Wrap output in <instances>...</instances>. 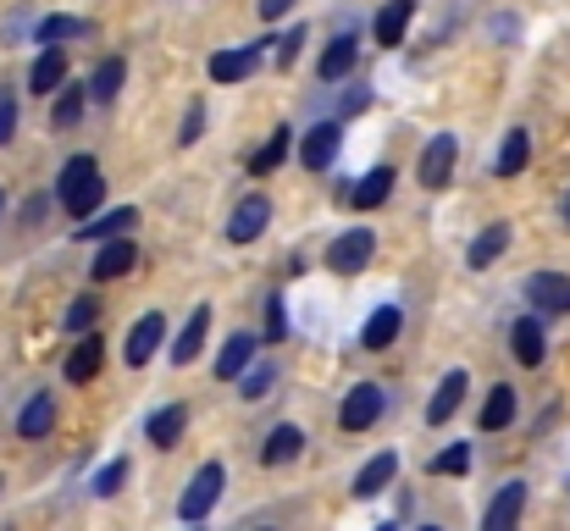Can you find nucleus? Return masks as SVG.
Here are the masks:
<instances>
[{"label": "nucleus", "mask_w": 570, "mask_h": 531, "mask_svg": "<svg viewBox=\"0 0 570 531\" xmlns=\"http://www.w3.org/2000/svg\"><path fill=\"white\" fill-rule=\"evenodd\" d=\"M56 188H61V205H67V216H95L100 210V194H106V177H100V161L95 156H72L61 177H56Z\"/></svg>", "instance_id": "obj_1"}, {"label": "nucleus", "mask_w": 570, "mask_h": 531, "mask_svg": "<svg viewBox=\"0 0 570 531\" xmlns=\"http://www.w3.org/2000/svg\"><path fill=\"white\" fill-rule=\"evenodd\" d=\"M377 255V233L372 227H350V233H338L333 238V249H327V266L338 272V277H355V272H366V260Z\"/></svg>", "instance_id": "obj_2"}, {"label": "nucleus", "mask_w": 570, "mask_h": 531, "mask_svg": "<svg viewBox=\"0 0 570 531\" xmlns=\"http://www.w3.org/2000/svg\"><path fill=\"white\" fill-rule=\"evenodd\" d=\"M222 482H227V471L210 460V465H199L194 471V482H189V493L178 499V515L184 521H205L210 510H216V499H222Z\"/></svg>", "instance_id": "obj_3"}, {"label": "nucleus", "mask_w": 570, "mask_h": 531, "mask_svg": "<svg viewBox=\"0 0 570 531\" xmlns=\"http://www.w3.org/2000/svg\"><path fill=\"white\" fill-rule=\"evenodd\" d=\"M382 387L377 382H361V387H350V399H344V410H338V426L344 432H366V426H377L382 421Z\"/></svg>", "instance_id": "obj_4"}, {"label": "nucleus", "mask_w": 570, "mask_h": 531, "mask_svg": "<svg viewBox=\"0 0 570 531\" xmlns=\"http://www.w3.org/2000/svg\"><path fill=\"white\" fill-rule=\"evenodd\" d=\"M527 299L543 316H570V277L566 272H532L527 277Z\"/></svg>", "instance_id": "obj_5"}, {"label": "nucleus", "mask_w": 570, "mask_h": 531, "mask_svg": "<svg viewBox=\"0 0 570 531\" xmlns=\"http://www.w3.org/2000/svg\"><path fill=\"white\" fill-rule=\"evenodd\" d=\"M266 222H272V199H266V194H249V199H238V210H233V222H227V238H233V244H255V238L266 233Z\"/></svg>", "instance_id": "obj_6"}, {"label": "nucleus", "mask_w": 570, "mask_h": 531, "mask_svg": "<svg viewBox=\"0 0 570 531\" xmlns=\"http://www.w3.org/2000/svg\"><path fill=\"white\" fill-rule=\"evenodd\" d=\"M454 161H460V139H454V134H438V139L426 145V156H421V183H426V188H449Z\"/></svg>", "instance_id": "obj_7"}, {"label": "nucleus", "mask_w": 570, "mask_h": 531, "mask_svg": "<svg viewBox=\"0 0 570 531\" xmlns=\"http://www.w3.org/2000/svg\"><path fill=\"white\" fill-rule=\"evenodd\" d=\"M521 515H527V482H504V488H499V499L488 504L482 527L488 531H510Z\"/></svg>", "instance_id": "obj_8"}, {"label": "nucleus", "mask_w": 570, "mask_h": 531, "mask_svg": "<svg viewBox=\"0 0 570 531\" xmlns=\"http://www.w3.org/2000/svg\"><path fill=\"white\" fill-rule=\"evenodd\" d=\"M261 45H266V39H261ZM261 45L216 50V56H210V78H216V83H238V78H249V72L261 67Z\"/></svg>", "instance_id": "obj_9"}, {"label": "nucleus", "mask_w": 570, "mask_h": 531, "mask_svg": "<svg viewBox=\"0 0 570 531\" xmlns=\"http://www.w3.org/2000/svg\"><path fill=\"white\" fill-rule=\"evenodd\" d=\"M338 145H344V128H338V122H322V128H311V134H305V145H299V161H305L311 173H322V167H333Z\"/></svg>", "instance_id": "obj_10"}, {"label": "nucleus", "mask_w": 570, "mask_h": 531, "mask_svg": "<svg viewBox=\"0 0 570 531\" xmlns=\"http://www.w3.org/2000/svg\"><path fill=\"white\" fill-rule=\"evenodd\" d=\"M100 365H106V344H100V333L89 327V333L78 338V350L67 354V382H78V387H83V382H95V376H100Z\"/></svg>", "instance_id": "obj_11"}, {"label": "nucleus", "mask_w": 570, "mask_h": 531, "mask_svg": "<svg viewBox=\"0 0 570 531\" xmlns=\"http://www.w3.org/2000/svg\"><path fill=\"white\" fill-rule=\"evenodd\" d=\"M355 61H361V39H355V33H338V39L322 50V83L350 78V72H355Z\"/></svg>", "instance_id": "obj_12"}, {"label": "nucleus", "mask_w": 570, "mask_h": 531, "mask_svg": "<svg viewBox=\"0 0 570 531\" xmlns=\"http://www.w3.org/2000/svg\"><path fill=\"white\" fill-rule=\"evenodd\" d=\"M134 266H139V249H134V238H117V244H106V249L95 255L89 277H95V283H111V277H122V272H134Z\"/></svg>", "instance_id": "obj_13"}, {"label": "nucleus", "mask_w": 570, "mask_h": 531, "mask_svg": "<svg viewBox=\"0 0 570 531\" xmlns=\"http://www.w3.org/2000/svg\"><path fill=\"white\" fill-rule=\"evenodd\" d=\"M161 338H167V316L161 311H150L145 322H134V333H128V365H145L150 354L161 350Z\"/></svg>", "instance_id": "obj_14"}, {"label": "nucleus", "mask_w": 570, "mask_h": 531, "mask_svg": "<svg viewBox=\"0 0 570 531\" xmlns=\"http://www.w3.org/2000/svg\"><path fill=\"white\" fill-rule=\"evenodd\" d=\"M465 387H471V376L465 371H449L443 382H438V393H432V404H426V421L432 426H443L454 410H460V399H465Z\"/></svg>", "instance_id": "obj_15"}, {"label": "nucleus", "mask_w": 570, "mask_h": 531, "mask_svg": "<svg viewBox=\"0 0 570 531\" xmlns=\"http://www.w3.org/2000/svg\"><path fill=\"white\" fill-rule=\"evenodd\" d=\"M184 426H189V404H167V410H156V415L145 421V437H150L156 449H173V443L184 437Z\"/></svg>", "instance_id": "obj_16"}, {"label": "nucleus", "mask_w": 570, "mask_h": 531, "mask_svg": "<svg viewBox=\"0 0 570 531\" xmlns=\"http://www.w3.org/2000/svg\"><path fill=\"white\" fill-rule=\"evenodd\" d=\"M510 350H515L521 365H543V354H549L543 322H538V316H521V322H515V333H510Z\"/></svg>", "instance_id": "obj_17"}, {"label": "nucleus", "mask_w": 570, "mask_h": 531, "mask_svg": "<svg viewBox=\"0 0 570 531\" xmlns=\"http://www.w3.org/2000/svg\"><path fill=\"white\" fill-rule=\"evenodd\" d=\"M399 327H404V311H399V305H377V311L366 316V327H361V344H366V350H387V344L399 338Z\"/></svg>", "instance_id": "obj_18"}, {"label": "nucleus", "mask_w": 570, "mask_h": 531, "mask_svg": "<svg viewBox=\"0 0 570 531\" xmlns=\"http://www.w3.org/2000/svg\"><path fill=\"white\" fill-rule=\"evenodd\" d=\"M288 150H294V134L277 122V128H272V139H266V145L249 156V177H272L283 161H288Z\"/></svg>", "instance_id": "obj_19"}, {"label": "nucleus", "mask_w": 570, "mask_h": 531, "mask_svg": "<svg viewBox=\"0 0 570 531\" xmlns=\"http://www.w3.org/2000/svg\"><path fill=\"white\" fill-rule=\"evenodd\" d=\"M28 83H33V95H56V89L67 83V56H61V45H45V56L33 61Z\"/></svg>", "instance_id": "obj_20"}, {"label": "nucleus", "mask_w": 570, "mask_h": 531, "mask_svg": "<svg viewBox=\"0 0 570 531\" xmlns=\"http://www.w3.org/2000/svg\"><path fill=\"white\" fill-rule=\"evenodd\" d=\"M249 360H255V338H249V333H233V338L222 344V354H216V376L233 382V376L249 371Z\"/></svg>", "instance_id": "obj_21"}, {"label": "nucleus", "mask_w": 570, "mask_h": 531, "mask_svg": "<svg viewBox=\"0 0 570 531\" xmlns=\"http://www.w3.org/2000/svg\"><path fill=\"white\" fill-rule=\"evenodd\" d=\"M56 426V399L50 393H33L28 404H22V415H17V432L22 437H45Z\"/></svg>", "instance_id": "obj_22"}, {"label": "nucleus", "mask_w": 570, "mask_h": 531, "mask_svg": "<svg viewBox=\"0 0 570 531\" xmlns=\"http://www.w3.org/2000/svg\"><path fill=\"white\" fill-rule=\"evenodd\" d=\"M299 449H305V432H299V426H272L261 460H266V465H288V460H299Z\"/></svg>", "instance_id": "obj_23"}, {"label": "nucleus", "mask_w": 570, "mask_h": 531, "mask_svg": "<svg viewBox=\"0 0 570 531\" xmlns=\"http://www.w3.org/2000/svg\"><path fill=\"white\" fill-rule=\"evenodd\" d=\"M134 222H139V210H134V205H122V210H106L100 222H83V227H78V238H83V244H95V238H122Z\"/></svg>", "instance_id": "obj_24"}, {"label": "nucleus", "mask_w": 570, "mask_h": 531, "mask_svg": "<svg viewBox=\"0 0 570 531\" xmlns=\"http://www.w3.org/2000/svg\"><path fill=\"white\" fill-rule=\"evenodd\" d=\"M393 476H399V454H377V460H372V465L355 476V499H377Z\"/></svg>", "instance_id": "obj_25"}, {"label": "nucleus", "mask_w": 570, "mask_h": 531, "mask_svg": "<svg viewBox=\"0 0 570 531\" xmlns=\"http://www.w3.org/2000/svg\"><path fill=\"white\" fill-rule=\"evenodd\" d=\"M527 156H532V139H527V128H515V134H504V145H499V156H493V173L515 177L527 167Z\"/></svg>", "instance_id": "obj_26"}, {"label": "nucleus", "mask_w": 570, "mask_h": 531, "mask_svg": "<svg viewBox=\"0 0 570 531\" xmlns=\"http://www.w3.org/2000/svg\"><path fill=\"white\" fill-rule=\"evenodd\" d=\"M205 327H210V305H194L189 327H184V333H178V344H173V360H178V365H189L194 354H199V344H205Z\"/></svg>", "instance_id": "obj_27"}, {"label": "nucleus", "mask_w": 570, "mask_h": 531, "mask_svg": "<svg viewBox=\"0 0 570 531\" xmlns=\"http://www.w3.org/2000/svg\"><path fill=\"white\" fill-rule=\"evenodd\" d=\"M122 78H128V61H122V56H106V61L95 67V78H89V95H95V100L106 106V100H117Z\"/></svg>", "instance_id": "obj_28"}, {"label": "nucleus", "mask_w": 570, "mask_h": 531, "mask_svg": "<svg viewBox=\"0 0 570 531\" xmlns=\"http://www.w3.org/2000/svg\"><path fill=\"white\" fill-rule=\"evenodd\" d=\"M510 421H515V387L499 382V387L488 393V404H482V432H504Z\"/></svg>", "instance_id": "obj_29"}, {"label": "nucleus", "mask_w": 570, "mask_h": 531, "mask_svg": "<svg viewBox=\"0 0 570 531\" xmlns=\"http://www.w3.org/2000/svg\"><path fill=\"white\" fill-rule=\"evenodd\" d=\"M410 11H415V0H387V6H382L377 11V45H399V39H404Z\"/></svg>", "instance_id": "obj_30"}, {"label": "nucleus", "mask_w": 570, "mask_h": 531, "mask_svg": "<svg viewBox=\"0 0 570 531\" xmlns=\"http://www.w3.org/2000/svg\"><path fill=\"white\" fill-rule=\"evenodd\" d=\"M387 194H393V167H372L355 183V210H377Z\"/></svg>", "instance_id": "obj_31"}, {"label": "nucleus", "mask_w": 570, "mask_h": 531, "mask_svg": "<svg viewBox=\"0 0 570 531\" xmlns=\"http://www.w3.org/2000/svg\"><path fill=\"white\" fill-rule=\"evenodd\" d=\"M504 249H510V222H493V227H488V233L471 244V266L482 272V266H493Z\"/></svg>", "instance_id": "obj_32"}, {"label": "nucleus", "mask_w": 570, "mask_h": 531, "mask_svg": "<svg viewBox=\"0 0 570 531\" xmlns=\"http://www.w3.org/2000/svg\"><path fill=\"white\" fill-rule=\"evenodd\" d=\"M78 33H89V22L83 17H67V11H56V17L39 22V45H61V39H78Z\"/></svg>", "instance_id": "obj_33"}, {"label": "nucleus", "mask_w": 570, "mask_h": 531, "mask_svg": "<svg viewBox=\"0 0 570 531\" xmlns=\"http://www.w3.org/2000/svg\"><path fill=\"white\" fill-rule=\"evenodd\" d=\"M83 95H89V89H67V83L56 89V111H50L56 128H72V122L83 117Z\"/></svg>", "instance_id": "obj_34"}, {"label": "nucleus", "mask_w": 570, "mask_h": 531, "mask_svg": "<svg viewBox=\"0 0 570 531\" xmlns=\"http://www.w3.org/2000/svg\"><path fill=\"white\" fill-rule=\"evenodd\" d=\"M432 476H465L471 471V449L465 443H454V449H443V454H432V465H426Z\"/></svg>", "instance_id": "obj_35"}, {"label": "nucleus", "mask_w": 570, "mask_h": 531, "mask_svg": "<svg viewBox=\"0 0 570 531\" xmlns=\"http://www.w3.org/2000/svg\"><path fill=\"white\" fill-rule=\"evenodd\" d=\"M277 382V365L272 360H261V365H249L244 371V404H255V399H266V387Z\"/></svg>", "instance_id": "obj_36"}, {"label": "nucleus", "mask_w": 570, "mask_h": 531, "mask_svg": "<svg viewBox=\"0 0 570 531\" xmlns=\"http://www.w3.org/2000/svg\"><path fill=\"white\" fill-rule=\"evenodd\" d=\"M95 322H100V299H95V294H83V299L67 305V327H72V333H89Z\"/></svg>", "instance_id": "obj_37"}, {"label": "nucleus", "mask_w": 570, "mask_h": 531, "mask_svg": "<svg viewBox=\"0 0 570 531\" xmlns=\"http://www.w3.org/2000/svg\"><path fill=\"white\" fill-rule=\"evenodd\" d=\"M122 482H128V460H111L106 471H95V488H89V493H100V499H111V493H117Z\"/></svg>", "instance_id": "obj_38"}, {"label": "nucleus", "mask_w": 570, "mask_h": 531, "mask_svg": "<svg viewBox=\"0 0 570 531\" xmlns=\"http://www.w3.org/2000/svg\"><path fill=\"white\" fill-rule=\"evenodd\" d=\"M266 338H272V344L288 338V305H283V299H266Z\"/></svg>", "instance_id": "obj_39"}, {"label": "nucleus", "mask_w": 570, "mask_h": 531, "mask_svg": "<svg viewBox=\"0 0 570 531\" xmlns=\"http://www.w3.org/2000/svg\"><path fill=\"white\" fill-rule=\"evenodd\" d=\"M11 134H17V100L0 89V145H11Z\"/></svg>", "instance_id": "obj_40"}, {"label": "nucleus", "mask_w": 570, "mask_h": 531, "mask_svg": "<svg viewBox=\"0 0 570 531\" xmlns=\"http://www.w3.org/2000/svg\"><path fill=\"white\" fill-rule=\"evenodd\" d=\"M199 128H205V106L194 100L189 117H184V134H178V145H194V139H199Z\"/></svg>", "instance_id": "obj_41"}, {"label": "nucleus", "mask_w": 570, "mask_h": 531, "mask_svg": "<svg viewBox=\"0 0 570 531\" xmlns=\"http://www.w3.org/2000/svg\"><path fill=\"white\" fill-rule=\"evenodd\" d=\"M299 45H305V28H294V33H283V39H277V67H288Z\"/></svg>", "instance_id": "obj_42"}, {"label": "nucleus", "mask_w": 570, "mask_h": 531, "mask_svg": "<svg viewBox=\"0 0 570 531\" xmlns=\"http://www.w3.org/2000/svg\"><path fill=\"white\" fill-rule=\"evenodd\" d=\"M372 106V89H350L344 95V117H355V111H366Z\"/></svg>", "instance_id": "obj_43"}, {"label": "nucleus", "mask_w": 570, "mask_h": 531, "mask_svg": "<svg viewBox=\"0 0 570 531\" xmlns=\"http://www.w3.org/2000/svg\"><path fill=\"white\" fill-rule=\"evenodd\" d=\"M283 11H294V0H261V17H266V22H277Z\"/></svg>", "instance_id": "obj_44"}, {"label": "nucleus", "mask_w": 570, "mask_h": 531, "mask_svg": "<svg viewBox=\"0 0 570 531\" xmlns=\"http://www.w3.org/2000/svg\"><path fill=\"white\" fill-rule=\"evenodd\" d=\"M566 227H570V194H566Z\"/></svg>", "instance_id": "obj_45"}, {"label": "nucleus", "mask_w": 570, "mask_h": 531, "mask_svg": "<svg viewBox=\"0 0 570 531\" xmlns=\"http://www.w3.org/2000/svg\"><path fill=\"white\" fill-rule=\"evenodd\" d=\"M0 210H6V194H0Z\"/></svg>", "instance_id": "obj_46"}]
</instances>
